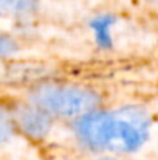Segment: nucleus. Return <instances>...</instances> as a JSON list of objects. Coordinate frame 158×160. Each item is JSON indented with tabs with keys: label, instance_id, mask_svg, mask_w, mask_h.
Here are the masks:
<instances>
[{
	"label": "nucleus",
	"instance_id": "nucleus-1",
	"mask_svg": "<svg viewBox=\"0 0 158 160\" xmlns=\"http://www.w3.org/2000/svg\"><path fill=\"white\" fill-rule=\"evenodd\" d=\"M31 101L47 113L82 117L98 106V95L85 87L67 84H42L31 92Z\"/></svg>",
	"mask_w": 158,
	"mask_h": 160
},
{
	"label": "nucleus",
	"instance_id": "nucleus-2",
	"mask_svg": "<svg viewBox=\"0 0 158 160\" xmlns=\"http://www.w3.org/2000/svg\"><path fill=\"white\" fill-rule=\"evenodd\" d=\"M149 137V118L140 107H124L113 113L110 151L132 152L143 146Z\"/></svg>",
	"mask_w": 158,
	"mask_h": 160
},
{
	"label": "nucleus",
	"instance_id": "nucleus-3",
	"mask_svg": "<svg viewBox=\"0 0 158 160\" xmlns=\"http://www.w3.org/2000/svg\"><path fill=\"white\" fill-rule=\"evenodd\" d=\"M113 132V113L89 112L76 123L79 140L92 149H108Z\"/></svg>",
	"mask_w": 158,
	"mask_h": 160
},
{
	"label": "nucleus",
	"instance_id": "nucleus-4",
	"mask_svg": "<svg viewBox=\"0 0 158 160\" xmlns=\"http://www.w3.org/2000/svg\"><path fill=\"white\" fill-rule=\"evenodd\" d=\"M16 120L20 129L33 138L45 137L51 128L50 115L36 106L20 107L16 112Z\"/></svg>",
	"mask_w": 158,
	"mask_h": 160
},
{
	"label": "nucleus",
	"instance_id": "nucleus-5",
	"mask_svg": "<svg viewBox=\"0 0 158 160\" xmlns=\"http://www.w3.org/2000/svg\"><path fill=\"white\" fill-rule=\"evenodd\" d=\"M115 23V17L110 14L98 16L92 22V30L95 33V39L99 47L108 48L112 47V25Z\"/></svg>",
	"mask_w": 158,
	"mask_h": 160
},
{
	"label": "nucleus",
	"instance_id": "nucleus-6",
	"mask_svg": "<svg viewBox=\"0 0 158 160\" xmlns=\"http://www.w3.org/2000/svg\"><path fill=\"white\" fill-rule=\"evenodd\" d=\"M36 8V0H0V9L11 12H30Z\"/></svg>",
	"mask_w": 158,
	"mask_h": 160
},
{
	"label": "nucleus",
	"instance_id": "nucleus-7",
	"mask_svg": "<svg viewBox=\"0 0 158 160\" xmlns=\"http://www.w3.org/2000/svg\"><path fill=\"white\" fill-rule=\"evenodd\" d=\"M17 52V42L5 34H0V58L9 56Z\"/></svg>",
	"mask_w": 158,
	"mask_h": 160
},
{
	"label": "nucleus",
	"instance_id": "nucleus-8",
	"mask_svg": "<svg viewBox=\"0 0 158 160\" xmlns=\"http://www.w3.org/2000/svg\"><path fill=\"white\" fill-rule=\"evenodd\" d=\"M11 134H12V131H11L9 121L6 120V117L3 113H0V145L8 142L11 138Z\"/></svg>",
	"mask_w": 158,
	"mask_h": 160
},
{
	"label": "nucleus",
	"instance_id": "nucleus-9",
	"mask_svg": "<svg viewBox=\"0 0 158 160\" xmlns=\"http://www.w3.org/2000/svg\"><path fill=\"white\" fill-rule=\"evenodd\" d=\"M99 160H113V159H108V157H104V159H99Z\"/></svg>",
	"mask_w": 158,
	"mask_h": 160
},
{
	"label": "nucleus",
	"instance_id": "nucleus-10",
	"mask_svg": "<svg viewBox=\"0 0 158 160\" xmlns=\"http://www.w3.org/2000/svg\"><path fill=\"white\" fill-rule=\"evenodd\" d=\"M151 2H155V3H158V0H151Z\"/></svg>",
	"mask_w": 158,
	"mask_h": 160
}]
</instances>
